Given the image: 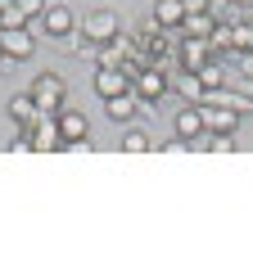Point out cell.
<instances>
[{
	"instance_id": "cell-24",
	"label": "cell",
	"mask_w": 253,
	"mask_h": 257,
	"mask_svg": "<svg viewBox=\"0 0 253 257\" xmlns=\"http://www.w3.org/2000/svg\"><path fill=\"white\" fill-rule=\"evenodd\" d=\"M0 63H5V36H0Z\"/></svg>"
},
{
	"instance_id": "cell-5",
	"label": "cell",
	"mask_w": 253,
	"mask_h": 257,
	"mask_svg": "<svg viewBox=\"0 0 253 257\" xmlns=\"http://www.w3.org/2000/svg\"><path fill=\"white\" fill-rule=\"evenodd\" d=\"M81 36H91L95 45H109V41L118 36V14H113V9H95V14H86V18H81Z\"/></svg>"
},
{
	"instance_id": "cell-12",
	"label": "cell",
	"mask_w": 253,
	"mask_h": 257,
	"mask_svg": "<svg viewBox=\"0 0 253 257\" xmlns=\"http://www.w3.org/2000/svg\"><path fill=\"white\" fill-rule=\"evenodd\" d=\"M9 117H14V126H18V131H27V126L41 117V108H36L32 90H27V95H14V99H9Z\"/></svg>"
},
{
	"instance_id": "cell-16",
	"label": "cell",
	"mask_w": 253,
	"mask_h": 257,
	"mask_svg": "<svg viewBox=\"0 0 253 257\" xmlns=\"http://www.w3.org/2000/svg\"><path fill=\"white\" fill-rule=\"evenodd\" d=\"M231 41H235V54H249L253 50V18H235L231 23Z\"/></svg>"
},
{
	"instance_id": "cell-28",
	"label": "cell",
	"mask_w": 253,
	"mask_h": 257,
	"mask_svg": "<svg viewBox=\"0 0 253 257\" xmlns=\"http://www.w3.org/2000/svg\"><path fill=\"white\" fill-rule=\"evenodd\" d=\"M249 77H253V72H249Z\"/></svg>"
},
{
	"instance_id": "cell-20",
	"label": "cell",
	"mask_w": 253,
	"mask_h": 257,
	"mask_svg": "<svg viewBox=\"0 0 253 257\" xmlns=\"http://www.w3.org/2000/svg\"><path fill=\"white\" fill-rule=\"evenodd\" d=\"M177 95H186L190 104H199V95H204V86H199V77H195V72H186V77H181V90H177Z\"/></svg>"
},
{
	"instance_id": "cell-25",
	"label": "cell",
	"mask_w": 253,
	"mask_h": 257,
	"mask_svg": "<svg viewBox=\"0 0 253 257\" xmlns=\"http://www.w3.org/2000/svg\"><path fill=\"white\" fill-rule=\"evenodd\" d=\"M231 5H253V0H231Z\"/></svg>"
},
{
	"instance_id": "cell-22",
	"label": "cell",
	"mask_w": 253,
	"mask_h": 257,
	"mask_svg": "<svg viewBox=\"0 0 253 257\" xmlns=\"http://www.w3.org/2000/svg\"><path fill=\"white\" fill-rule=\"evenodd\" d=\"M9 154H32V136H27V131H18V136L9 140Z\"/></svg>"
},
{
	"instance_id": "cell-18",
	"label": "cell",
	"mask_w": 253,
	"mask_h": 257,
	"mask_svg": "<svg viewBox=\"0 0 253 257\" xmlns=\"http://www.w3.org/2000/svg\"><path fill=\"white\" fill-rule=\"evenodd\" d=\"M195 77H199V86H204V90H217V86H222V81H226V68H222V63H213V59H208V63H204V68H199V72H195Z\"/></svg>"
},
{
	"instance_id": "cell-4",
	"label": "cell",
	"mask_w": 253,
	"mask_h": 257,
	"mask_svg": "<svg viewBox=\"0 0 253 257\" xmlns=\"http://www.w3.org/2000/svg\"><path fill=\"white\" fill-rule=\"evenodd\" d=\"M131 90H136V99H163V95H167V68L145 63V68L131 77Z\"/></svg>"
},
{
	"instance_id": "cell-19",
	"label": "cell",
	"mask_w": 253,
	"mask_h": 257,
	"mask_svg": "<svg viewBox=\"0 0 253 257\" xmlns=\"http://www.w3.org/2000/svg\"><path fill=\"white\" fill-rule=\"evenodd\" d=\"M145 149H149V136L145 131H127L122 136V154H145Z\"/></svg>"
},
{
	"instance_id": "cell-15",
	"label": "cell",
	"mask_w": 253,
	"mask_h": 257,
	"mask_svg": "<svg viewBox=\"0 0 253 257\" xmlns=\"http://www.w3.org/2000/svg\"><path fill=\"white\" fill-rule=\"evenodd\" d=\"M181 27H186V36H213L217 14H213V9H208V14H186V18H181Z\"/></svg>"
},
{
	"instance_id": "cell-23",
	"label": "cell",
	"mask_w": 253,
	"mask_h": 257,
	"mask_svg": "<svg viewBox=\"0 0 253 257\" xmlns=\"http://www.w3.org/2000/svg\"><path fill=\"white\" fill-rule=\"evenodd\" d=\"M181 5H186V14H208L213 0H181Z\"/></svg>"
},
{
	"instance_id": "cell-9",
	"label": "cell",
	"mask_w": 253,
	"mask_h": 257,
	"mask_svg": "<svg viewBox=\"0 0 253 257\" xmlns=\"http://www.w3.org/2000/svg\"><path fill=\"white\" fill-rule=\"evenodd\" d=\"M41 27H45V36H72L77 32V14L68 9V5H50L45 14H41Z\"/></svg>"
},
{
	"instance_id": "cell-6",
	"label": "cell",
	"mask_w": 253,
	"mask_h": 257,
	"mask_svg": "<svg viewBox=\"0 0 253 257\" xmlns=\"http://www.w3.org/2000/svg\"><path fill=\"white\" fill-rule=\"evenodd\" d=\"M0 36H5V63H23V59L36 54V41H32L27 27H5Z\"/></svg>"
},
{
	"instance_id": "cell-8",
	"label": "cell",
	"mask_w": 253,
	"mask_h": 257,
	"mask_svg": "<svg viewBox=\"0 0 253 257\" xmlns=\"http://www.w3.org/2000/svg\"><path fill=\"white\" fill-rule=\"evenodd\" d=\"M131 68H100L95 72V95L100 99H113V95H122V90H131Z\"/></svg>"
},
{
	"instance_id": "cell-1",
	"label": "cell",
	"mask_w": 253,
	"mask_h": 257,
	"mask_svg": "<svg viewBox=\"0 0 253 257\" xmlns=\"http://www.w3.org/2000/svg\"><path fill=\"white\" fill-rule=\"evenodd\" d=\"M32 99H36L41 113H59V108H63V77H59V72H41V77L32 81Z\"/></svg>"
},
{
	"instance_id": "cell-3",
	"label": "cell",
	"mask_w": 253,
	"mask_h": 257,
	"mask_svg": "<svg viewBox=\"0 0 253 257\" xmlns=\"http://www.w3.org/2000/svg\"><path fill=\"white\" fill-rule=\"evenodd\" d=\"M27 136H32V149H36V154L63 149V136H59V113H41V117L27 126Z\"/></svg>"
},
{
	"instance_id": "cell-2",
	"label": "cell",
	"mask_w": 253,
	"mask_h": 257,
	"mask_svg": "<svg viewBox=\"0 0 253 257\" xmlns=\"http://www.w3.org/2000/svg\"><path fill=\"white\" fill-rule=\"evenodd\" d=\"M199 117H204V131L208 136H235V126H240V113L231 108V104H199Z\"/></svg>"
},
{
	"instance_id": "cell-27",
	"label": "cell",
	"mask_w": 253,
	"mask_h": 257,
	"mask_svg": "<svg viewBox=\"0 0 253 257\" xmlns=\"http://www.w3.org/2000/svg\"><path fill=\"white\" fill-rule=\"evenodd\" d=\"M5 5H9V0H5Z\"/></svg>"
},
{
	"instance_id": "cell-11",
	"label": "cell",
	"mask_w": 253,
	"mask_h": 257,
	"mask_svg": "<svg viewBox=\"0 0 253 257\" xmlns=\"http://www.w3.org/2000/svg\"><path fill=\"white\" fill-rule=\"evenodd\" d=\"M172 126H177V136L186 140V149H195V140L204 136V117H199V104H190V108H181Z\"/></svg>"
},
{
	"instance_id": "cell-13",
	"label": "cell",
	"mask_w": 253,
	"mask_h": 257,
	"mask_svg": "<svg viewBox=\"0 0 253 257\" xmlns=\"http://www.w3.org/2000/svg\"><path fill=\"white\" fill-rule=\"evenodd\" d=\"M104 108H109L113 122H131V117H136V90H122V95L104 99Z\"/></svg>"
},
{
	"instance_id": "cell-21",
	"label": "cell",
	"mask_w": 253,
	"mask_h": 257,
	"mask_svg": "<svg viewBox=\"0 0 253 257\" xmlns=\"http://www.w3.org/2000/svg\"><path fill=\"white\" fill-rule=\"evenodd\" d=\"M14 5H18V14H23V18H27V23H32V18H41V14H45V0H14Z\"/></svg>"
},
{
	"instance_id": "cell-17",
	"label": "cell",
	"mask_w": 253,
	"mask_h": 257,
	"mask_svg": "<svg viewBox=\"0 0 253 257\" xmlns=\"http://www.w3.org/2000/svg\"><path fill=\"white\" fill-rule=\"evenodd\" d=\"M208 41H213V54H231V50H235V41H231V23H226V18H217V27H213V36H208Z\"/></svg>"
},
{
	"instance_id": "cell-26",
	"label": "cell",
	"mask_w": 253,
	"mask_h": 257,
	"mask_svg": "<svg viewBox=\"0 0 253 257\" xmlns=\"http://www.w3.org/2000/svg\"><path fill=\"white\" fill-rule=\"evenodd\" d=\"M0 18H5V0H0Z\"/></svg>"
},
{
	"instance_id": "cell-10",
	"label": "cell",
	"mask_w": 253,
	"mask_h": 257,
	"mask_svg": "<svg viewBox=\"0 0 253 257\" xmlns=\"http://www.w3.org/2000/svg\"><path fill=\"white\" fill-rule=\"evenodd\" d=\"M59 136H63V145L86 149V145H91V122H86L81 113H59Z\"/></svg>"
},
{
	"instance_id": "cell-7",
	"label": "cell",
	"mask_w": 253,
	"mask_h": 257,
	"mask_svg": "<svg viewBox=\"0 0 253 257\" xmlns=\"http://www.w3.org/2000/svg\"><path fill=\"white\" fill-rule=\"evenodd\" d=\"M177 54H181V68H186V72H199V68L213 59V41H208V36H186V41L177 45Z\"/></svg>"
},
{
	"instance_id": "cell-14",
	"label": "cell",
	"mask_w": 253,
	"mask_h": 257,
	"mask_svg": "<svg viewBox=\"0 0 253 257\" xmlns=\"http://www.w3.org/2000/svg\"><path fill=\"white\" fill-rule=\"evenodd\" d=\"M181 18H186V5L181 0H158L154 5V23L167 32V27H181Z\"/></svg>"
}]
</instances>
